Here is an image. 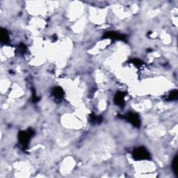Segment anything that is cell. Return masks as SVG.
<instances>
[{
    "instance_id": "1",
    "label": "cell",
    "mask_w": 178,
    "mask_h": 178,
    "mask_svg": "<svg viewBox=\"0 0 178 178\" xmlns=\"http://www.w3.org/2000/svg\"><path fill=\"white\" fill-rule=\"evenodd\" d=\"M34 130L29 129L27 131H21L18 134V140L23 148L26 149L29 143L30 138L34 135Z\"/></svg>"
},
{
    "instance_id": "2",
    "label": "cell",
    "mask_w": 178,
    "mask_h": 178,
    "mask_svg": "<svg viewBox=\"0 0 178 178\" xmlns=\"http://www.w3.org/2000/svg\"><path fill=\"white\" fill-rule=\"evenodd\" d=\"M133 158L137 161L140 160H147L150 158V155L148 151L144 147H138L133 150Z\"/></svg>"
},
{
    "instance_id": "3",
    "label": "cell",
    "mask_w": 178,
    "mask_h": 178,
    "mask_svg": "<svg viewBox=\"0 0 178 178\" xmlns=\"http://www.w3.org/2000/svg\"><path fill=\"white\" fill-rule=\"evenodd\" d=\"M125 118L127 121H129L131 124H132L134 126L139 127L140 125V120L139 116L136 113H132V112H129V113H127L125 116Z\"/></svg>"
},
{
    "instance_id": "4",
    "label": "cell",
    "mask_w": 178,
    "mask_h": 178,
    "mask_svg": "<svg viewBox=\"0 0 178 178\" xmlns=\"http://www.w3.org/2000/svg\"><path fill=\"white\" fill-rule=\"evenodd\" d=\"M104 38H110L112 40H120V41H125L126 37L124 35L120 34L118 33L114 32H109L105 33L104 36Z\"/></svg>"
},
{
    "instance_id": "5",
    "label": "cell",
    "mask_w": 178,
    "mask_h": 178,
    "mask_svg": "<svg viewBox=\"0 0 178 178\" xmlns=\"http://www.w3.org/2000/svg\"><path fill=\"white\" fill-rule=\"evenodd\" d=\"M125 93L124 92L119 91L118 93H116L115 98H114V102H115V104L118 105V106L123 107L125 104Z\"/></svg>"
},
{
    "instance_id": "6",
    "label": "cell",
    "mask_w": 178,
    "mask_h": 178,
    "mask_svg": "<svg viewBox=\"0 0 178 178\" xmlns=\"http://www.w3.org/2000/svg\"><path fill=\"white\" fill-rule=\"evenodd\" d=\"M0 36H1V41L2 43L7 44L8 42H9V35H8V31L6 29H1V34H0Z\"/></svg>"
},
{
    "instance_id": "7",
    "label": "cell",
    "mask_w": 178,
    "mask_h": 178,
    "mask_svg": "<svg viewBox=\"0 0 178 178\" xmlns=\"http://www.w3.org/2000/svg\"><path fill=\"white\" fill-rule=\"evenodd\" d=\"M52 95L54 96L55 98L61 99L64 96V91L61 87H56L52 91Z\"/></svg>"
},
{
    "instance_id": "8",
    "label": "cell",
    "mask_w": 178,
    "mask_h": 178,
    "mask_svg": "<svg viewBox=\"0 0 178 178\" xmlns=\"http://www.w3.org/2000/svg\"><path fill=\"white\" fill-rule=\"evenodd\" d=\"M102 116H97L95 114H91L90 116V121H91V123L93 124H96V123H100V122H102Z\"/></svg>"
},
{
    "instance_id": "9",
    "label": "cell",
    "mask_w": 178,
    "mask_h": 178,
    "mask_svg": "<svg viewBox=\"0 0 178 178\" xmlns=\"http://www.w3.org/2000/svg\"><path fill=\"white\" fill-rule=\"evenodd\" d=\"M172 166H173V171H174V173L175 175H176L177 177H178V157H177V155L175 156L174 159H173Z\"/></svg>"
},
{
    "instance_id": "10",
    "label": "cell",
    "mask_w": 178,
    "mask_h": 178,
    "mask_svg": "<svg viewBox=\"0 0 178 178\" xmlns=\"http://www.w3.org/2000/svg\"><path fill=\"white\" fill-rule=\"evenodd\" d=\"M178 96V92L177 90H174V91H171L170 93L168 94L167 100H176Z\"/></svg>"
},
{
    "instance_id": "11",
    "label": "cell",
    "mask_w": 178,
    "mask_h": 178,
    "mask_svg": "<svg viewBox=\"0 0 178 178\" xmlns=\"http://www.w3.org/2000/svg\"><path fill=\"white\" fill-rule=\"evenodd\" d=\"M131 62H132L135 65H137V66H140V65H143V62L140 60H139V59H134L131 61Z\"/></svg>"
}]
</instances>
